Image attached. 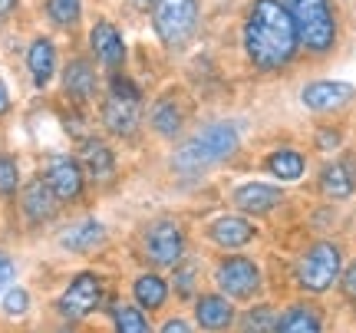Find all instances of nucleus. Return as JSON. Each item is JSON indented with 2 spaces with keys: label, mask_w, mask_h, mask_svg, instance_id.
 I'll use <instances>...</instances> for the list:
<instances>
[{
  "label": "nucleus",
  "mask_w": 356,
  "mask_h": 333,
  "mask_svg": "<svg viewBox=\"0 0 356 333\" xmlns=\"http://www.w3.org/2000/svg\"><path fill=\"white\" fill-rule=\"evenodd\" d=\"M274 333H323V323H320V314L314 307H291L277 320Z\"/></svg>",
  "instance_id": "nucleus-23"
},
{
  "label": "nucleus",
  "mask_w": 356,
  "mask_h": 333,
  "mask_svg": "<svg viewBox=\"0 0 356 333\" xmlns=\"http://www.w3.org/2000/svg\"><path fill=\"white\" fill-rule=\"evenodd\" d=\"M284 7L291 10L293 26L310 50H330L337 40V20H333L330 0H284Z\"/></svg>",
  "instance_id": "nucleus-3"
},
{
  "label": "nucleus",
  "mask_w": 356,
  "mask_h": 333,
  "mask_svg": "<svg viewBox=\"0 0 356 333\" xmlns=\"http://www.w3.org/2000/svg\"><path fill=\"white\" fill-rule=\"evenodd\" d=\"M267 172L277 175L280 181H297L304 175V155L300 152H291V149H280L267 159Z\"/></svg>",
  "instance_id": "nucleus-25"
},
{
  "label": "nucleus",
  "mask_w": 356,
  "mask_h": 333,
  "mask_svg": "<svg viewBox=\"0 0 356 333\" xmlns=\"http://www.w3.org/2000/svg\"><path fill=\"white\" fill-rule=\"evenodd\" d=\"M300 33L284 0H254L244 20V50L257 70H280L293 60Z\"/></svg>",
  "instance_id": "nucleus-1"
},
{
  "label": "nucleus",
  "mask_w": 356,
  "mask_h": 333,
  "mask_svg": "<svg viewBox=\"0 0 356 333\" xmlns=\"http://www.w3.org/2000/svg\"><path fill=\"white\" fill-rule=\"evenodd\" d=\"M353 99V86L350 83H333V79H320V83H310L304 90V106L317 109V113H327V109H340Z\"/></svg>",
  "instance_id": "nucleus-11"
},
{
  "label": "nucleus",
  "mask_w": 356,
  "mask_h": 333,
  "mask_svg": "<svg viewBox=\"0 0 356 333\" xmlns=\"http://www.w3.org/2000/svg\"><path fill=\"white\" fill-rule=\"evenodd\" d=\"M102 241H106V228H102L96 218L79 221V225H73V228H66L63 234H60V244H63L66 251H76V254L99 247Z\"/></svg>",
  "instance_id": "nucleus-20"
},
{
  "label": "nucleus",
  "mask_w": 356,
  "mask_h": 333,
  "mask_svg": "<svg viewBox=\"0 0 356 333\" xmlns=\"http://www.w3.org/2000/svg\"><path fill=\"white\" fill-rule=\"evenodd\" d=\"M320 188H323V195H330V198H350V195L356 192V159L353 155H346L343 162H333V165L323 168Z\"/></svg>",
  "instance_id": "nucleus-17"
},
{
  "label": "nucleus",
  "mask_w": 356,
  "mask_h": 333,
  "mask_svg": "<svg viewBox=\"0 0 356 333\" xmlns=\"http://www.w3.org/2000/svg\"><path fill=\"white\" fill-rule=\"evenodd\" d=\"M113 96H126V99H139V86L132 83V79H126V76H113Z\"/></svg>",
  "instance_id": "nucleus-32"
},
{
  "label": "nucleus",
  "mask_w": 356,
  "mask_h": 333,
  "mask_svg": "<svg viewBox=\"0 0 356 333\" xmlns=\"http://www.w3.org/2000/svg\"><path fill=\"white\" fill-rule=\"evenodd\" d=\"M79 165L83 172H89V179L96 181H109L115 172V155L113 149L99 139H83V149H79Z\"/></svg>",
  "instance_id": "nucleus-14"
},
{
  "label": "nucleus",
  "mask_w": 356,
  "mask_h": 333,
  "mask_svg": "<svg viewBox=\"0 0 356 333\" xmlns=\"http://www.w3.org/2000/svg\"><path fill=\"white\" fill-rule=\"evenodd\" d=\"M234 149H238V129L228 126V122H218V126H208L198 136H191L175 152L172 165L181 175H195V172H204L215 162H225L228 155H234Z\"/></svg>",
  "instance_id": "nucleus-2"
},
{
  "label": "nucleus",
  "mask_w": 356,
  "mask_h": 333,
  "mask_svg": "<svg viewBox=\"0 0 356 333\" xmlns=\"http://www.w3.org/2000/svg\"><path fill=\"white\" fill-rule=\"evenodd\" d=\"M47 13L56 26H76L83 13V0H47Z\"/></svg>",
  "instance_id": "nucleus-27"
},
{
  "label": "nucleus",
  "mask_w": 356,
  "mask_h": 333,
  "mask_svg": "<svg viewBox=\"0 0 356 333\" xmlns=\"http://www.w3.org/2000/svg\"><path fill=\"white\" fill-rule=\"evenodd\" d=\"M43 181L50 185V192L56 195V202H76L83 195V165L70 155H60L47 165Z\"/></svg>",
  "instance_id": "nucleus-9"
},
{
  "label": "nucleus",
  "mask_w": 356,
  "mask_h": 333,
  "mask_svg": "<svg viewBox=\"0 0 356 333\" xmlns=\"http://www.w3.org/2000/svg\"><path fill=\"white\" fill-rule=\"evenodd\" d=\"M26 310H30V294H26L24 287H10L3 294V314L7 317H24Z\"/></svg>",
  "instance_id": "nucleus-31"
},
{
  "label": "nucleus",
  "mask_w": 356,
  "mask_h": 333,
  "mask_svg": "<svg viewBox=\"0 0 356 333\" xmlns=\"http://www.w3.org/2000/svg\"><path fill=\"white\" fill-rule=\"evenodd\" d=\"M234 205L248 211V215H264L274 205H280V188L274 185H264V181H251V185H241L234 192Z\"/></svg>",
  "instance_id": "nucleus-19"
},
{
  "label": "nucleus",
  "mask_w": 356,
  "mask_h": 333,
  "mask_svg": "<svg viewBox=\"0 0 356 333\" xmlns=\"http://www.w3.org/2000/svg\"><path fill=\"white\" fill-rule=\"evenodd\" d=\"M89 43H92V53L99 56V63L119 66L122 60H126V43H122V33H119L113 24H106V20H99V24L92 26Z\"/></svg>",
  "instance_id": "nucleus-16"
},
{
  "label": "nucleus",
  "mask_w": 356,
  "mask_h": 333,
  "mask_svg": "<svg viewBox=\"0 0 356 333\" xmlns=\"http://www.w3.org/2000/svg\"><path fill=\"white\" fill-rule=\"evenodd\" d=\"M115 333H152V327L139 307L122 304V307H115Z\"/></svg>",
  "instance_id": "nucleus-26"
},
{
  "label": "nucleus",
  "mask_w": 356,
  "mask_h": 333,
  "mask_svg": "<svg viewBox=\"0 0 356 333\" xmlns=\"http://www.w3.org/2000/svg\"><path fill=\"white\" fill-rule=\"evenodd\" d=\"M195 317H198V327L204 330H228L231 320H234V307H231L228 297L221 294H204L198 297V304H195Z\"/></svg>",
  "instance_id": "nucleus-15"
},
{
  "label": "nucleus",
  "mask_w": 356,
  "mask_h": 333,
  "mask_svg": "<svg viewBox=\"0 0 356 333\" xmlns=\"http://www.w3.org/2000/svg\"><path fill=\"white\" fill-rule=\"evenodd\" d=\"M7 109H10V92H7V83L0 79V115L7 113Z\"/></svg>",
  "instance_id": "nucleus-37"
},
{
  "label": "nucleus",
  "mask_w": 356,
  "mask_h": 333,
  "mask_svg": "<svg viewBox=\"0 0 356 333\" xmlns=\"http://www.w3.org/2000/svg\"><path fill=\"white\" fill-rule=\"evenodd\" d=\"M145 257L159 268H175L185 257V234H181L175 221L162 218L145 231Z\"/></svg>",
  "instance_id": "nucleus-6"
},
{
  "label": "nucleus",
  "mask_w": 356,
  "mask_h": 333,
  "mask_svg": "<svg viewBox=\"0 0 356 333\" xmlns=\"http://www.w3.org/2000/svg\"><path fill=\"white\" fill-rule=\"evenodd\" d=\"M195 277H198V264H195V261L181 264V268L175 264V294L188 300L191 291H195Z\"/></svg>",
  "instance_id": "nucleus-30"
},
{
  "label": "nucleus",
  "mask_w": 356,
  "mask_h": 333,
  "mask_svg": "<svg viewBox=\"0 0 356 333\" xmlns=\"http://www.w3.org/2000/svg\"><path fill=\"white\" fill-rule=\"evenodd\" d=\"M63 90H66V96L76 99V103L92 99V92H96V73H92V66H89L86 60H73V63L66 66Z\"/></svg>",
  "instance_id": "nucleus-21"
},
{
  "label": "nucleus",
  "mask_w": 356,
  "mask_h": 333,
  "mask_svg": "<svg viewBox=\"0 0 356 333\" xmlns=\"http://www.w3.org/2000/svg\"><path fill=\"white\" fill-rule=\"evenodd\" d=\"M102 122L113 136H136V129L142 122V109H139V99H126V96H109L102 103Z\"/></svg>",
  "instance_id": "nucleus-10"
},
{
  "label": "nucleus",
  "mask_w": 356,
  "mask_h": 333,
  "mask_svg": "<svg viewBox=\"0 0 356 333\" xmlns=\"http://www.w3.org/2000/svg\"><path fill=\"white\" fill-rule=\"evenodd\" d=\"M337 274H340V247L330 241L314 244L297 264V284L304 291H314V294L327 291L337 281Z\"/></svg>",
  "instance_id": "nucleus-5"
},
{
  "label": "nucleus",
  "mask_w": 356,
  "mask_h": 333,
  "mask_svg": "<svg viewBox=\"0 0 356 333\" xmlns=\"http://www.w3.org/2000/svg\"><path fill=\"white\" fill-rule=\"evenodd\" d=\"M218 287L234 300H248L261 291V268L248 257H225L218 264Z\"/></svg>",
  "instance_id": "nucleus-8"
},
{
  "label": "nucleus",
  "mask_w": 356,
  "mask_h": 333,
  "mask_svg": "<svg viewBox=\"0 0 356 333\" xmlns=\"http://www.w3.org/2000/svg\"><path fill=\"white\" fill-rule=\"evenodd\" d=\"M254 225L238 218V215H221L211 221V241L221 247H244L248 241H254Z\"/></svg>",
  "instance_id": "nucleus-18"
},
{
  "label": "nucleus",
  "mask_w": 356,
  "mask_h": 333,
  "mask_svg": "<svg viewBox=\"0 0 356 333\" xmlns=\"http://www.w3.org/2000/svg\"><path fill=\"white\" fill-rule=\"evenodd\" d=\"M99 300H102L99 274L79 270L76 277L70 281V287L63 291V297H60V314L70 317V320H83V317H89L92 310L99 307Z\"/></svg>",
  "instance_id": "nucleus-7"
},
{
  "label": "nucleus",
  "mask_w": 356,
  "mask_h": 333,
  "mask_svg": "<svg viewBox=\"0 0 356 333\" xmlns=\"http://www.w3.org/2000/svg\"><path fill=\"white\" fill-rule=\"evenodd\" d=\"M132 297L139 300L142 310H159L168 300V284L159 274H142L139 281L132 284Z\"/></svg>",
  "instance_id": "nucleus-22"
},
{
  "label": "nucleus",
  "mask_w": 356,
  "mask_h": 333,
  "mask_svg": "<svg viewBox=\"0 0 356 333\" xmlns=\"http://www.w3.org/2000/svg\"><path fill=\"white\" fill-rule=\"evenodd\" d=\"M152 24L165 47H181L195 33L198 3L195 0H159L152 10Z\"/></svg>",
  "instance_id": "nucleus-4"
},
{
  "label": "nucleus",
  "mask_w": 356,
  "mask_h": 333,
  "mask_svg": "<svg viewBox=\"0 0 356 333\" xmlns=\"http://www.w3.org/2000/svg\"><path fill=\"white\" fill-rule=\"evenodd\" d=\"M17 3H20V0H0V17H10V13L17 10Z\"/></svg>",
  "instance_id": "nucleus-38"
},
{
  "label": "nucleus",
  "mask_w": 356,
  "mask_h": 333,
  "mask_svg": "<svg viewBox=\"0 0 356 333\" xmlns=\"http://www.w3.org/2000/svg\"><path fill=\"white\" fill-rule=\"evenodd\" d=\"M317 145L320 149H337V145H340V132H330V129L317 132Z\"/></svg>",
  "instance_id": "nucleus-35"
},
{
  "label": "nucleus",
  "mask_w": 356,
  "mask_h": 333,
  "mask_svg": "<svg viewBox=\"0 0 356 333\" xmlns=\"http://www.w3.org/2000/svg\"><path fill=\"white\" fill-rule=\"evenodd\" d=\"M26 70H30L37 90H47V86H50L53 73H56V47H53L47 37H37L30 43V50H26Z\"/></svg>",
  "instance_id": "nucleus-13"
},
{
  "label": "nucleus",
  "mask_w": 356,
  "mask_h": 333,
  "mask_svg": "<svg viewBox=\"0 0 356 333\" xmlns=\"http://www.w3.org/2000/svg\"><path fill=\"white\" fill-rule=\"evenodd\" d=\"M13 261L10 257H0V294H7L10 291V281H13Z\"/></svg>",
  "instance_id": "nucleus-33"
},
{
  "label": "nucleus",
  "mask_w": 356,
  "mask_h": 333,
  "mask_svg": "<svg viewBox=\"0 0 356 333\" xmlns=\"http://www.w3.org/2000/svg\"><path fill=\"white\" fill-rule=\"evenodd\" d=\"M277 330V314L270 307H254L241 317V333H274Z\"/></svg>",
  "instance_id": "nucleus-28"
},
{
  "label": "nucleus",
  "mask_w": 356,
  "mask_h": 333,
  "mask_svg": "<svg viewBox=\"0 0 356 333\" xmlns=\"http://www.w3.org/2000/svg\"><path fill=\"white\" fill-rule=\"evenodd\" d=\"M20 205H24V215L30 225H43V221H50L56 215V195L50 192V185L43 179H33L30 185L24 188V198H20Z\"/></svg>",
  "instance_id": "nucleus-12"
},
{
  "label": "nucleus",
  "mask_w": 356,
  "mask_h": 333,
  "mask_svg": "<svg viewBox=\"0 0 356 333\" xmlns=\"http://www.w3.org/2000/svg\"><path fill=\"white\" fill-rule=\"evenodd\" d=\"M343 294L350 297V300H356V261L346 268V274H343Z\"/></svg>",
  "instance_id": "nucleus-34"
},
{
  "label": "nucleus",
  "mask_w": 356,
  "mask_h": 333,
  "mask_svg": "<svg viewBox=\"0 0 356 333\" xmlns=\"http://www.w3.org/2000/svg\"><path fill=\"white\" fill-rule=\"evenodd\" d=\"M162 333H195L185 320H168L165 327H162Z\"/></svg>",
  "instance_id": "nucleus-36"
},
{
  "label": "nucleus",
  "mask_w": 356,
  "mask_h": 333,
  "mask_svg": "<svg viewBox=\"0 0 356 333\" xmlns=\"http://www.w3.org/2000/svg\"><path fill=\"white\" fill-rule=\"evenodd\" d=\"M17 185H20V168H17V159L13 155H0V195L7 198V195L17 192Z\"/></svg>",
  "instance_id": "nucleus-29"
},
{
  "label": "nucleus",
  "mask_w": 356,
  "mask_h": 333,
  "mask_svg": "<svg viewBox=\"0 0 356 333\" xmlns=\"http://www.w3.org/2000/svg\"><path fill=\"white\" fill-rule=\"evenodd\" d=\"M181 122H185V115H181V106L168 96V99H159L152 109V126L159 136H165V139H175L178 129H181Z\"/></svg>",
  "instance_id": "nucleus-24"
},
{
  "label": "nucleus",
  "mask_w": 356,
  "mask_h": 333,
  "mask_svg": "<svg viewBox=\"0 0 356 333\" xmlns=\"http://www.w3.org/2000/svg\"><path fill=\"white\" fill-rule=\"evenodd\" d=\"M132 3H136L139 10H155V3H159V0H132Z\"/></svg>",
  "instance_id": "nucleus-39"
}]
</instances>
